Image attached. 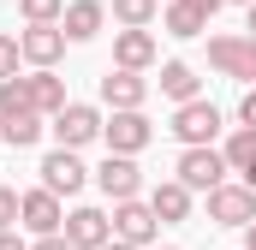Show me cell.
Here are the masks:
<instances>
[{"label":"cell","mask_w":256,"mask_h":250,"mask_svg":"<svg viewBox=\"0 0 256 250\" xmlns=\"http://www.w3.org/2000/svg\"><path fill=\"white\" fill-rule=\"evenodd\" d=\"M167 131H173L185 149H214V137H220V108L196 96V102H185V108L173 114V125H167Z\"/></svg>","instance_id":"cell-1"},{"label":"cell","mask_w":256,"mask_h":250,"mask_svg":"<svg viewBox=\"0 0 256 250\" xmlns=\"http://www.w3.org/2000/svg\"><path fill=\"white\" fill-rule=\"evenodd\" d=\"M173 173H179V185L191 190V196H196V190L208 196V190L226 185V173H232V167H226V155H220V149H185Z\"/></svg>","instance_id":"cell-2"},{"label":"cell","mask_w":256,"mask_h":250,"mask_svg":"<svg viewBox=\"0 0 256 250\" xmlns=\"http://www.w3.org/2000/svg\"><path fill=\"white\" fill-rule=\"evenodd\" d=\"M102 125H108V120H102V108H90V102H66L48 131L60 137V149H84V143L102 137Z\"/></svg>","instance_id":"cell-3"},{"label":"cell","mask_w":256,"mask_h":250,"mask_svg":"<svg viewBox=\"0 0 256 250\" xmlns=\"http://www.w3.org/2000/svg\"><path fill=\"white\" fill-rule=\"evenodd\" d=\"M18 226L24 232H36V238H54V232H66V202L54 196V190H24V202H18Z\"/></svg>","instance_id":"cell-4"},{"label":"cell","mask_w":256,"mask_h":250,"mask_svg":"<svg viewBox=\"0 0 256 250\" xmlns=\"http://www.w3.org/2000/svg\"><path fill=\"white\" fill-rule=\"evenodd\" d=\"M114 238H120V244H137V250H149L161 238V220H155V208H149L143 196L114 202Z\"/></svg>","instance_id":"cell-5"},{"label":"cell","mask_w":256,"mask_h":250,"mask_svg":"<svg viewBox=\"0 0 256 250\" xmlns=\"http://www.w3.org/2000/svg\"><path fill=\"white\" fill-rule=\"evenodd\" d=\"M36 173H42V190H54V196H78L90 185V167L78 161V149H48Z\"/></svg>","instance_id":"cell-6"},{"label":"cell","mask_w":256,"mask_h":250,"mask_svg":"<svg viewBox=\"0 0 256 250\" xmlns=\"http://www.w3.org/2000/svg\"><path fill=\"white\" fill-rule=\"evenodd\" d=\"M208 66L256 90V42L250 36H214V42H208Z\"/></svg>","instance_id":"cell-7"},{"label":"cell","mask_w":256,"mask_h":250,"mask_svg":"<svg viewBox=\"0 0 256 250\" xmlns=\"http://www.w3.org/2000/svg\"><path fill=\"white\" fill-rule=\"evenodd\" d=\"M66 244L72 250H108L114 244V214H102V208H72V214H66Z\"/></svg>","instance_id":"cell-8"},{"label":"cell","mask_w":256,"mask_h":250,"mask_svg":"<svg viewBox=\"0 0 256 250\" xmlns=\"http://www.w3.org/2000/svg\"><path fill=\"white\" fill-rule=\"evenodd\" d=\"M18 54L36 66V72H54V60L66 54V30L60 24H24L18 30Z\"/></svg>","instance_id":"cell-9"},{"label":"cell","mask_w":256,"mask_h":250,"mask_svg":"<svg viewBox=\"0 0 256 250\" xmlns=\"http://www.w3.org/2000/svg\"><path fill=\"white\" fill-rule=\"evenodd\" d=\"M102 137H108V155H143L149 149V137H155V125L143 120V114H114V120L102 125Z\"/></svg>","instance_id":"cell-10"},{"label":"cell","mask_w":256,"mask_h":250,"mask_svg":"<svg viewBox=\"0 0 256 250\" xmlns=\"http://www.w3.org/2000/svg\"><path fill=\"white\" fill-rule=\"evenodd\" d=\"M208 220H220V226H250V220H256V190L250 185L208 190Z\"/></svg>","instance_id":"cell-11"},{"label":"cell","mask_w":256,"mask_h":250,"mask_svg":"<svg viewBox=\"0 0 256 250\" xmlns=\"http://www.w3.org/2000/svg\"><path fill=\"white\" fill-rule=\"evenodd\" d=\"M102 102H108L114 114H143L149 78H143V72H108V78H102Z\"/></svg>","instance_id":"cell-12"},{"label":"cell","mask_w":256,"mask_h":250,"mask_svg":"<svg viewBox=\"0 0 256 250\" xmlns=\"http://www.w3.org/2000/svg\"><path fill=\"white\" fill-rule=\"evenodd\" d=\"M155 60H161L155 30H120L114 36V72H149Z\"/></svg>","instance_id":"cell-13"},{"label":"cell","mask_w":256,"mask_h":250,"mask_svg":"<svg viewBox=\"0 0 256 250\" xmlns=\"http://www.w3.org/2000/svg\"><path fill=\"white\" fill-rule=\"evenodd\" d=\"M96 185L108 190L114 202H131V196L143 190V173H137V161H131V155H108V161L96 167Z\"/></svg>","instance_id":"cell-14"},{"label":"cell","mask_w":256,"mask_h":250,"mask_svg":"<svg viewBox=\"0 0 256 250\" xmlns=\"http://www.w3.org/2000/svg\"><path fill=\"white\" fill-rule=\"evenodd\" d=\"M102 24H108V6L102 0H72L66 18H60L66 42H90V36H102Z\"/></svg>","instance_id":"cell-15"},{"label":"cell","mask_w":256,"mask_h":250,"mask_svg":"<svg viewBox=\"0 0 256 250\" xmlns=\"http://www.w3.org/2000/svg\"><path fill=\"white\" fill-rule=\"evenodd\" d=\"M149 208H155L161 226H179V220H191V190L179 185V179H161V185L149 190Z\"/></svg>","instance_id":"cell-16"},{"label":"cell","mask_w":256,"mask_h":250,"mask_svg":"<svg viewBox=\"0 0 256 250\" xmlns=\"http://www.w3.org/2000/svg\"><path fill=\"white\" fill-rule=\"evenodd\" d=\"M155 84H161V96H167V102H179V108H185V102H196V84H202V78H196L185 60H167Z\"/></svg>","instance_id":"cell-17"},{"label":"cell","mask_w":256,"mask_h":250,"mask_svg":"<svg viewBox=\"0 0 256 250\" xmlns=\"http://www.w3.org/2000/svg\"><path fill=\"white\" fill-rule=\"evenodd\" d=\"M30 102H36L42 120H54V114L66 108V78H54V72H30Z\"/></svg>","instance_id":"cell-18"},{"label":"cell","mask_w":256,"mask_h":250,"mask_svg":"<svg viewBox=\"0 0 256 250\" xmlns=\"http://www.w3.org/2000/svg\"><path fill=\"white\" fill-rule=\"evenodd\" d=\"M161 30H167V36H179V42H191V36H202V30H208V18H202V12H191L185 0H173V6H161Z\"/></svg>","instance_id":"cell-19"},{"label":"cell","mask_w":256,"mask_h":250,"mask_svg":"<svg viewBox=\"0 0 256 250\" xmlns=\"http://www.w3.org/2000/svg\"><path fill=\"white\" fill-rule=\"evenodd\" d=\"M42 131H48L42 114H0V143H12V149H30Z\"/></svg>","instance_id":"cell-20"},{"label":"cell","mask_w":256,"mask_h":250,"mask_svg":"<svg viewBox=\"0 0 256 250\" xmlns=\"http://www.w3.org/2000/svg\"><path fill=\"white\" fill-rule=\"evenodd\" d=\"M161 18V0H114V24L120 30H149Z\"/></svg>","instance_id":"cell-21"},{"label":"cell","mask_w":256,"mask_h":250,"mask_svg":"<svg viewBox=\"0 0 256 250\" xmlns=\"http://www.w3.org/2000/svg\"><path fill=\"white\" fill-rule=\"evenodd\" d=\"M220 155H226V167H232V173H244V167L256 161V131H250V125H238V131L226 137V149H220Z\"/></svg>","instance_id":"cell-22"},{"label":"cell","mask_w":256,"mask_h":250,"mask_svg":"<svg viewBox=\"0 0 256 250\" xmlns=\"http://www.w3.org/2000/svg\"><path fill=\"white\" fill-rule=\"evenodd\" d=\"M0 114H36V102H30V78L0 84Z\"/></svg>","instance_id":"cell-23"},{"label":"cell","mask_w":256,"mask_h":250,"mask_svg":"<svg viewBox=\"0 0 256 250\" xmlns=\"http://www.w3.org/2000/svg\"><path fill=\"white\" fill-rule=\"evenodd\" d=\"M24 24H60L66 18V0H18Z\"/></svg>","instance_id":"cell-24"},{"label":"cell","mask_w":256,"mask_h":250,"mask_svg":"<svg viewBox=\"0 0 256 250\" xmlns=\"http://www.w3.org/2000/svg\"><path fill=\"white\" fill-rule=\"evenodd\" d=\"M18 202H24V190L0 185V232H12V226H18Z\"/></svg>","instance_id":"cell-25"},{"label":"cell","mask_w":256,"mask_h":250,"mask_svg":"<svg viewBox=\"0 0 256 250\" xmlns=\"http://www.w3.org/2000/svg\"><path fill=\"white\" fill-rule=\"evenodd\" d=\"M18 60H24V54H18V36H0V84L18 78Z\"/></svg>","instance_id":"cell-26"},{"label":"cell","mask_w":256,"mask_h":250,"mask_svg":"<svg viewBox=\"0 0 256 250\" xmlns=\"http://www.w3.org/2000/svg\"><path fill=\"white\" fill-rule=\"evenodd\" d=\"M238 125H250V131H256V90H244V102H238Z\"/></svg>","instance_id":"cell-27"},{"label":"cell","mask_w":256,"mask_h":250,"mask_svg":"<svg viewBox=\"0 0 256 250\" xmlns=\"http://www.w3.org/2000/svg\"><path fill=\"white\" fill-rule=\"evenodd\" d=\"M185 6H191V12H202V18H214V12H220L226 0H185Z\"/></svg>","instance_id":"cell-28"},{"label":"cell","mask_w":256,"mask_h":250,"mask_svg":"<svg viewBox=\"0 0 256 250\" xmlns=\"http://www.w3.org/2000/svg\"><path fill=\"white\" fill-rule=\"evenodd\" d=\"M30 250H72V244H66V232H54V238H36Z\"/></svg>","instance_id":"cell-29"},{"label":"cell","mask_w":256,"mask_h":250,"mask_svg":"<svg viewBox=\"0 0 256 250\" xmlns=\"http://www.w3.org/2000/svg\"><path fill=\"white\" fill-rule=\"evenodd\" d=\"M0 250H30V244H24L18 232H0Z\"/></svg>","instance_id":"cell-30"},{"label":"cell","mask_w":256,"mask_h":250,"mask_svg":"<svg viewBox=\"0 0 256 250\" xmlns=\"http://www.w3.org/2000/svg\"><path fill=\"white\" fill-rule=\"evenodd\" d=\"M238 185H250V190H256V161L244 167V173H238Z\"/></svg>","instance_id":"cell-31"},{"label":"cell","mask_w":256,"mask_h":250,"mask_svg":"<svg viewBox=\"0 0 256 250\" xmlns=\"http://www.w3.org/2000/svg\"><path fill=\"white\" fill-rule=\"evenodd\" d=\"M244 30H250V42H256V6H244Z\"/></svg>","instance_id":"cell-32"},{"label":"cell","mask_w":256,"mask_h":250,"mask_svg":"<svg viewBox=\"0 0 256 250\" xmlns=\"http://www.w3.org/2000/svg\"><path fill=\"white\" fill-rule=\"evenodd\" d=\"M244 250H256V220H250V226H244Z\"/></svg>","instance_id":"cell-33"},{"label":"cell","mask_w":256,"mask_h":250,"mask_svg":"<svg viewBox=\"0 0 256 250\" xmlns=\"http://www.w3.org/2000/svg\"><path fill=\"white\" fill-rule=\"evenodd\" d=\"M108 250H137V244H120V238H114V244H108Z\"/></svg>","instance_id":"cell-34"},{"label":"cell","mask_w":256,"mask_h":250,"mask_svg":"<svg viewBox=\"0 0 256 250\" xmlns=\"http://www.w3.org/2000/svg\"><path fill=\"white\" fill-rule=\"evenodd\" d=\"M238 6H256V0H238Z\"/></svg>","instance_id":"cell-35"}]
</instances>
